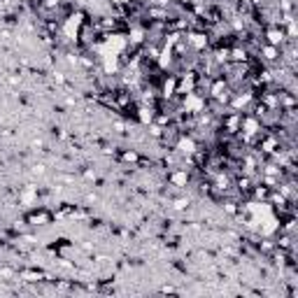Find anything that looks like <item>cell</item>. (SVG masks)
<instances>
[{
	"instance_id": "obj_1",
	"label": "cell",
	"mask_w": 298,
	"mask_h": 298,
	"mask_svg": "<svg viewBox=\"0 0 298 298\" xmlns=\"http://www.w3.org/2000/svg\"><path fill=\"white\" fill-rule=\"evenodd\" d=\"M184 40H187L189 49L198 51V54L207 49V44H210V35L205 33V31H196V28H189L187 33H184Z\"/></svg>"
},
{
	"instance_id": "obj_2",
	"label": "cell",
	"mask_w": 298,
	"mask_h": 298,
	"mask_svg": "<svg viewBox=\"0 0 298 298\" xmlns=\"http://www.w3.org/2000/svg\"><path fill=\"white\" fill-rule=\"evenodd\" d=\"M263 40H265V44H271V47H280V49L289 42L287 35H284V28L275 26V23H273V26H268L263 31Z\"/></svg>"
},
{
	"instance_id": "obj_3",
	"label": "cell",
	"mask_w": 298,
	"mask_h": 298,
	"mask_svg": "<svg viewBox=\"0 0 298 298\" xmlns=\"http://www.w3.org/2000/svg\"><path fill=\"white\" fill-rule=\"evenodd\" d=\"M51 219H54V215H51L49 210H44V207H40V210H33L26 215V224L33 228H42V226H49Z\"/></svg>"
},
{
	"instance_id": "obj_4",
	"label": "cell",
	"mask_w": 298,
	"mask_h": 298,
	"mask_svg": "<svg viewBox=\"0 0 298 298\" xmlns=\"http://www.w3.org/2000/svg\"><path fill=\"white\" fill-rule=\"evenodd\" d=\"M240 122H243V112H226L221 119V128L226 131V135H237L240 133Z\"/></svg>"
},
{
	"instance_id": "obj_5",
	"label": "cell",
	"mask_w": 298,
	"mask_h": 298,
	"mask_svg": "<svg viewBox=\"0 0 298 298\" xmlns=\"http://www.w3.org/2000/svg\"><path fill=\"white\" fill-rule=\"evenodd\" d=\"M168 182H170V187H177L182 189L189 184V170L187 168H172L170 172H168Z\"/></svg>"
},
{
	"instance_id": "obj_6",
	"label": "cell",
	"mask_w": 298,
	"mask_h": 298,
	"mask_svg": "<svg viewBox=\"0 0 298 298\" xmlns=\"http://www.w3.org/2000/svg\"><path fill=\"white\" fill-rule=\"evenodd\" d=\"M259 54L265 63H280L282 61V49L280 47H271V44H261L259 47Z\"/></svg>"
},
{
	"instance_id": "obj_7",
	"label": "cell",
	"mask_w": 298,
	"mask_h": 298,
	"mask_svg": "<svg viewBox=\"0 0 298 298\" xmlns=\"http://www.w3.org/2000/svg\"><path fill=\"white\" fill-rule=\"evenodd\" d=\"M249 49L247 47H228V63H247Z\"/></svg>"
},
{
	"instance_id": "obj_8",
	"label": "cell",
	"mask_w": 298,
	"mask_h": 298,
	"mask_svg": "<svg viewBox=\"0 0 298 298\" xmlns=\"http://www.w3.org/2000/svg\"><path fill=\"white\" fill-rule=\"evenodd\" d=\"M161 96L168 100L177 96V75H170V77L163 79V84H161Z\"/></svg>"
},
{
	"instance_id": "obj_9",
	"label": "cell",
	"mask_w": 298,
	"mask_h": 298,
	"mask_svg": "<svg viewBox=\"0 0 298 298\" xmlns=\"http://www.w3.org/2000/svg\"><path fill=\"white\" fill-rule=\"evenodd\" d=\"M119 161L122 163H126V166H140V152L138 149H122L119 152Z\"/></svg>"
},
{
	"instance_id": "obj_10",
	"label": "cell",
	"mask_w": 298,
	"mask_h": 298,
	"mask_svg": "<svg viewBox=\"0 0 298 298\" xmlns=\"http://www.w3.org/2000/svg\"><path fill=\"white\" fill-rule=\"evenodd\" d=\"M154 114H156V110H154L152 105H149V107H147V105H142L138 112H135V119H138V122L142 124V126H149V124L154 122Z\"/></svg>"
},
{
	"instance_id": "obj_11",
	"label": "cell",
	"mask_w": 298,
	"mask_h": 298,
	"mask_svg": "<svg viewBox=\"0 0 298 298\" xmlns=\"http://www.w3.org/2000/svg\"><path fill=\"white\" fill-rule=\"evenodd\" d=\"M277 98H280V110H296V94H291V91H280Z\"/></svg>"
},
{
	"instance_id": "obj_12",
	"label": "cell",
	"mask_w": 298,
	"mask_h": 298,
	"mask_svg": "<svg viewBox=\"0 0 298 298\" xmlns=\"http://www.w3.org/2000/svg\"><path fill=\"white\" fill-rule=\"evenodd\" d=\"M252 187H254V182H252V177L249 175H243L235 180V191L243 193V196H247L249 191H252Z\"/></svg>"
},
{
	"instance_id": "obj_13",
	"label": "cell",
	"mask_w": 298,
	"mask_h": 298,
	"mask_svg": "<svg viewBox=\"0 0 298 298\" xmlns=\"http://www.w3.org/2000/svg\"><path fill=\"white\" fill-rule=\"evenodd\" d=\"M252 198L256 200V203H265L268 200V193H271V189L268 187H252Z\"/></svg>"
},
{
	"instance_id": "obj_14",
	"label": "cell",
	"mask_w": 298,
	"mask_h": 298,
	"mask_svg": "<svg viewBox=\"0 0 298 298\" xmlns=\"http://www.w3.org/2000/svg\"><path fill=\"white\" fill-rule=\"evenodd\" d=\"M224 212L231 217L237 215V203H233V200H224Z\"/></svg>"
},
{
	"instance_id": "obj_15",
	"label": "cell",
	"mask_w": 298,
	"mask_h": 298,
	"mask_svg": "<svg viewBox=\"0 0 298 298\" xmlns=\"http://www.w3.org/2000/svg\"><path fill=\"white\" fill-rule=\"evenodd\" d=\"M172 207H175V210H184V207H189V200L187 198H177Z\"/></svg>"
},
{
	"instance_id": "obj_16",
	"label": "cell",
	"mask_w": 298,
	"mask_h": 298,
	"mask_svg": "<svg viewBox=\"0 0 298 298\" xmlns=\"http://www.w3.org/2000/svg\"><path fill=\"white\" fill-rule=\"evenodd\" d=\"M82 175L86 177L88 182H94V180H96V170H91V168H84V170H82Z\"/></svg>"
},
{
	"instance_id": "obj_17",
	"label": "cell",
	"mask_w": 298,
	"mask_h": 298,
	"mask_svg": "<svg viewBox=\"0 0 298 298\" xmlns=\"http://www.w3.org/2000/svg\"><path fill=\"white\" fill-rule=\"evenodd\" d=\"M124 128H126V124H124L122 119H119V122H114V131L116 133H124Z\"/></svg>"
},
{
	"instance_id": "obj_18",
	"label": "cell",
	"mask_w": 298,
	"mask_h": 298,
	"mask_svg": "<svg viewBox=\"0 0 298 298\" xmlns=\"http://www.w3.org/2000/svg\"><path fill=\"white\" fill-rule=\"evenodd\" d=\"M161 291H163V293H175L177 289H175V287H163V289H161Z\"/></svg>"
}]
</instances>
